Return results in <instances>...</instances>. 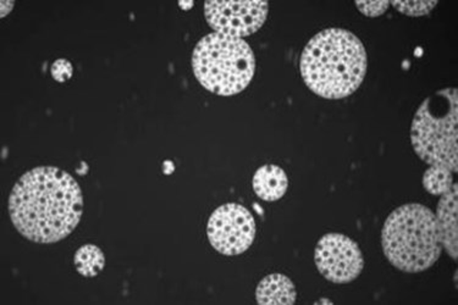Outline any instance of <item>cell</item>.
Instances as JSON below:
<instances>
[{"instance_id":"cell-1","label":"cell","mask_w":458,"mask_h":305,"mask_svg":"<svg viewBox=\"0 0 458 305\" xmlns=\"http://www.w3.org/2000/svg\"><path fill=\"white\" fill-rule=\"evenodd\" d=\"M82 213L81 187L59 167L28 171L9 197V214L16 230L37 243H55L68 237Z\"/></svg>"},{"instance_id":"cell-2","label":"cell","mask_w":458,"mask_h":305,"mask_svg":"<svg viewBox=\"0 0 458 305\" xmlns=\"http://www.w3.org/2000/svg\"><path fill=\"white\" fill-rule=\"evenodd\" d=\"M368 56L362 41L345 29L317 33L301 55L300 70L312 92L327 99H343L362 85Z\"/></svg>"},{"instance_id":"cell-3","label":"cell","mask_w":458,"mask_h":305,"mask_svg":"<svg viewBox=\"0 0 458 305\" xmlns=\"http://www.w3.org/2000/svg\"><path fill=\"white\" fill-rule=\"evenodd\" d=\"M381 246L387 260L403 273L429 269L444 250L436 214L418 203L397 208L384 224Z\"/></svg>"},{"instance_id":"cell-4","label":"cell","mask_w":458,"mask_h":305,"mask_svg":"<svg viewBox=\"0 0 458 305\" xmlns=\"http://www.w3.org/2000/svg\"><path fill=\"white\" fill-rule=\"evenodd\" d=\"M200 85L219 96L242 92L256 72V56L243 38L212 32L200 38L192 55Z\"/></svg>"},{"instance_id":"cell-5","label":"cell","mask_w":458,"mask_h":305,"mask_svg":"<svg viewBox=\"0 0 458 305\" xmlns=\"http://www.w3.org/2000/svg\"><path fill=\"white\" fill-rule=\"evenodd\" d=\"M458 90L444 89L428 97L411 126L414 152L429 166L458 171Z\"/></svg>"},{"instance_id":"cell-6","label":"cell","mask_w":458,"mask_h":305,"mask_svg":"<svg viewBox=\"0 0 458 305\" xmlns=\"http://www.w3.org/2000/svg\"><path fill=\"white\" fill-rule=\"evenodd\" d=\"M256 220L247 208L227 203L213 211L207 226L210 244L224 256H239L252 246Z\"/></svg>"},{"instance_id":"cell-7","label":"cell","mask_w":458,"mask_h":305,"mask_svg":"<svg viewBox=\"0 0 458 305\" xmlns=\"http://www.w3.org/2000/svg\"><path fill=\"white\" fill-rule=\"evenodd\" d=\"M314 261L319 273L330 283L337 284L352 283L364 267L359 244L343 233L324 234L318 241Z\"/></svg>"},{"instance_id":"cell-8","label":"cell","mask_w":458,"mask_h":305,"mask_svg":"<svg viewBox=\"0 0 458 305\" xmlns=\"http://www.w3.org/2000/svg\"><path fill=\"white\" fill-rule=\"evenodd\" d=\"M269 3L207 0L205 15L214 32L243 38L259 31L268 18Z\"/></svg>"},{"instance_id":"cell-9","label":"cell","mask_w":458,"mask_h":305,"mask_svg":"<svg viewBox=\"0 0 458 305\" xmlns=\"http://www.w3.org/2000/svg\"><path fill=\"white\" fill-rule=\"evenodd\" d=\"M458 184L454 183L446 193L440 196L436 220L439 229L441 243L450 258L457 261L458 257Z\"/></svg>"},{"instance_id":"cell-10","label":"cell","mask_w":458,"mask_h":305,"mask_svg":"<svg viewBox=\"0 0 458 305\" xmlns=\"http://www.w3.org/2000/svg\"><path fill=\"white\" fill-rule=\"evenodd\" d=\"M257 303L263 305H293L296 303L295 284L283 274H272L263 278L256 290Z\"/></svg>"},{"instance_id":"cell-11","label":"cell","mask_w":458,"mask_h":305,"mask_svg":"<svg viewBox=\"0 0 458 305\" xmlns=\"http://www.w3.org/2000/svg\"><path fill=\"white\" fill-rule=\"evenodd\" d=\"M289 179L282 167L268 164L256 171L253 176V190L260 199L274 202L285 196Z\"/></svg>"},{"instance_id":"cell-12","label":"cell","mask_w":458,"mask_h":305,"mask_svg":"<svg viewBox=\"0 0 458 305\" xmlns=\"http://www.w3.org/2000/svg\"><path fill=\"white\" fill-rule=\"evenodd\" d=\"M73 264H75L76 270L82 276L95 277L105 269V253L95 244H85L76 251L75 257H73Z\"/></svg>"},{"instance_id":"cell-13","label":"cell","mask_w":458,"mask_h":305,"mask_svg":"<svg viewBox=\"0 0 458 305\" xmlns=\"http://www.w3.org/2000/svg\"><path fill=\"white\" fill-rule=\"evenodd\" d=\"M454 183V173L446 167L429 166L423 175V187L433 196H443Z\"/></svg>"},{"instance_id":"cell-14","label":"cell","mask_w":458,"mask_h":305,"mask_svg":"<svg viewBox=\"0 0 458 305\" xmlns=\"http://www.w3.org/2000/svg\"><path fill=\"white\" fill-rule=\"evenodd\" d=\"M391 4L404 15L423 16L429 14L431 10L436 8L437 0H393Z\"/></svg>"},{"instance_id":"cell-15","label":"cell","mask_w":458,"mask_h":305,"mask_svg":"<svg viewBox=\"0 0 458 305\" xmlns=\"http://www.w3.org/2000/svg\"><path fill=\"white\" fill-rule=\"evenodd\" d=\"M357 8L362 14L369 16V18H377L383 15L389 8L390 2L387 0H377V2H354Z\"/></svg>"},{"instance_id":"cell-16","label":"cell","mask_w":458,"mask_h":305,"mask_svg":"<svg viewBox=\"0 0 458 305\" xmlns=\"http://www.w3.org/2000/svg\"><path fill=\"white\" fill-rule=\"evenodd\" d=\"M73 66L68 59H58L52 65V75L56 81L64 82L68 81L70 77L72 76Z\"/></svg>"}]
</instances>
